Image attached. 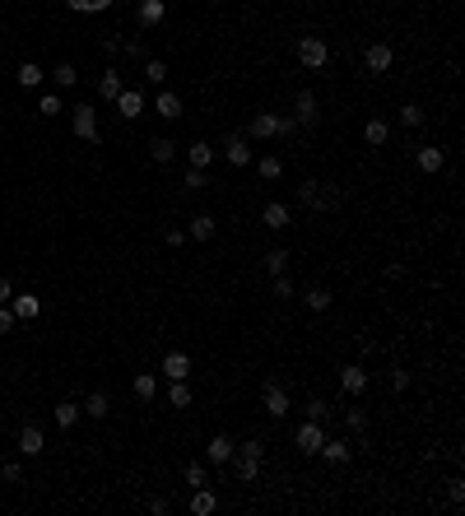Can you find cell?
<instances>
[{"instance_id":"6da1fadb","label":"cell","mask_w":465,"mask_h":516,"mask_svg":"<svg viewBox=\"0 0 465 516\" xmlns=\"http://www.w3.org/2000/svg\"><path fill=\"white\" fill-rule=\"evenodd\" d=\"M261 460H266V442L261 438H247L242 447H232V474H237V484H256L261 479Z\"/></svg>"},{"instance_id":"7a4b0ae2","label":"cell","mask_w":465,"mask_h":516,"mask_svg":"<svg viewBox=\"0 0 465 516\" xmlns=\"http://www.w3.org/2000/svg\"><path fill=\"white\" fill-rule=\"evenodd\" d=\"M298 200L307 205V210H317V214H331L335 205H340V191H335V186H322V181H302L298 186Z\"/></svg>"},{"instance_id":"3957f363","label":"cell","mask_w":465,"mask_h":516,"mask_svg":"<svg viewBox=\"0 0 465 516\" xmlns=\"http://www.w3.org/2000/svg\"><path fill=\"white\" fill-rule=\"evenodd\" d=\"M326 61H331V47H326V37H298V66L307 70H326Z\"/></svg>"},{"instance_id":"277c9868","label":"cell","mask_w":465,"mask_h":516,"mask_svg":"<svg viewBox=\"0 0 465 516\" xmlns=\"http://www.w3.org/2000/svg\"><path fill=\"white\" fill-rule=\"evenodd\" d=\"M70 131H75L79 140L98 145V107H93V102H79V107H75V116H70Z\"/></svg>"},{"instance_id":"5b68a950","label":"cell","mask_w":465,"mask_h":516,"mask_svg":"<svg viewBox=\"0 0 465 516\" xmlns=\"http://www.w3.org/2000/svg\"><path fill=\"white\" fill-rule=\"evenodd\" d=\"M322 442H326V428L317 424V419H302L298 433H293V447H298L302 456H317V451H322Z\"/></svg>"},{"instance_id":"8992f818","label":"cell","mask_w":465,"mask_h":516,"mask_svg":"<svg viewBox=\"0 0 465 516\" xmlns=\"http://www.w3.org/2000/svg\"><path fill=\"white\" fill-rule=\"evenodd\" d=\"M391 61H396V47H391V42H367L363 47V70H367V75H387Z\"/></svg>"},{"instance_id":"52a82bcc","label":"cell","mask_w":465,"mask_h":516,"mask_svg":"<svg viewBox=\"0 0 465 516\" xmlns=\"http://www.w3.org/2000/svg\"><path fill=\"white\" fill-rule=\"evenodd\" d=\"M293 121L298 126H317L322 121V102H317L312 89H298V98H293Z\"/></svg>"},{"instance_id":"ba28073f","label":"cell","mask_w":465,"mask_h":516,"mask_svg":"<svg viewBox=\"0 0 465 516\" xmlns=\"http://www.w3.org/2000/svg\"><path fill=\"white\" fill-rule=\"evenodd\" d=\"M317 456H326V465H349V460H354V442L349 438H326Z\"/></svg>"},{"instance_id":"9c48e42d","label":"cell","mask_w":465,"mask_h":516,"mask_svg":"<svg viewBox=\"0 0 465 516\" xmlns=\"http://www.w3.org/2000/svg\"><path fill=\"white\" fill-rule=\"evenodd\" d=\"M261 404H266V414H270V419H284V414H288V391L275 382V377L266 382V395H261Z\"/></svg>"},{"instance_id":"30bf717a","label":"cell","mask_w":465,"mask_h":516,"mask_svg":"<svg viewBox=\"0 0 465 516\" xmlns=\"http://www.w3.org/2000/svg\"><path fill=\"white\" fill-rule=\"evenodd\" d=\"M167 377V382H187L191 377V359L182 354V349H172V354H163V368H158Z\"/></svg>"},{"instance_id":"8fae6325","label":"cell","mask_w":465,"mask_h":516,"mask_svg":"<svg viewBox=\"0 0 465 516\" xmlns=\"http://www.w3.org/2000/svg\"><path fill=\"white\" fill-rule=\"evenodd\" d=\"M340 386H344V395H363V391H367L363 363H344V368H340Z\"/></svg>"},{"instance_id":"7c38bea8","label":"cell","mask_w":465,"mask_h":516,"mask_svg":"<svg viewBox=\"0 0 465 516\" xmlns=\"http://www.w3.org/2000/svg\"><path fill=\"white\" fill-rule=\"evenodd\" d=\"M223 158H228L232 168H247V163H252V145H247V135H228V140H223Z\"/></svg>"},{"instance_id":"4fadbf2b","label":"cell","mask_w":465,"mask_h":516,"mask_svg":"<svg viewBox=\"0 0 465 516\" xmlns=\"http://www.w3.org/2000/svg\"><path fill=\"white\" fill-rule=\"evenodd\" d=\"M247 135H252V140H275L279 135V116L275 112H256L252 126H247Z\"/></svg>"},{"instance_id":"5bb4252c","label":"cell","mask_w":465,"mask_h":516,"mask_svg":"<svg viewBox=\"0 0 465 516\" xmlns=\"http://www.w3.org/2000/svg\"><path fill=\"white\" fill-rule=\"evenodd\" d=\"M232 447H237V442H232L228 433H214V438H210V447H205L210 465H228V460H232Z\"/></svg>"},{"instance_id":"9a60e30c","label":"cell","mask_w":465,"mask_h":516,"mask_svg":"<svg viewBox=\"0 0 465 516\" xmlns=\"http://www.w3.org/2000/svg\"><path fill=\"white\" fill-rule=\"evenodd\" d=\"M117 112H122L126 121H135V116L144 112V93L140 89H122V93H117Z\"/></svg>"},{"instance_id":"2e32d148","label":"cell","mask_w":465,"mask_h":516,"mask_svg":"<svg viewBox=\"0 0 465 516\" xmlns=\"http://www.w3.org/2000/svg\"><path fill=\"white\" fill-rule=\"evenodd\" d=\"M261 224H266L270 233H284V228H288V205L284 200H270L266 210H261Z\"/></svg>"},{"instance_id":"e0dca14e","label":"cell","mask_w":465,"mask_h":516,"mask_svg":"<svg viewBox=\"0 0 465 516\" xmlns=\"http://www.w3.org/2000/svg\"><path fill=\"white\" fill-rule=\"evenodd\" d=\"M10 312H14V321H33V316L42 312V298H33V293H19V298H10Z\"/></svg>"},{"instance_id":"ac0fdd59","label":"cell","mask_w":465,"mask_h":516,"mask_svg":"<svg viewBox=\"0 0 465 516\" xmlns=\"http://www.w3.org/2000/svg\"><path fill=\"white\" fill-rule=\"evenodd\" d=\"M414 163H419V172H442L447 154L437 145H423V149H414Z\"/></svg>"},{"instance_id":"d6986e66","label":"cell","mask_w":465,"mask_h":516,"mask_svg":"<svg viewBox=\"0 0 465 516\" xmlns=\"http://www.w3.org/2000/svg\"><path fill=\"white\" fill-rule=\"evenodd\" d=\"M79 414H84V409H79L75 400H61V404L52 409V419H56V428H61V433H70V428L79 424Z\"/></svg>"},{"instance_id":"ffe728a7","label":"cell","mask_w":465,"mask_h":516,"mask_svg":"<svg viewBox=\"0 0 465 516\" xmlns=\"http://www.w3.org/2000/svg\"><path fill=\"white\" fill-rule=\"evenodd\" d=\"M214 507H219V498H214L210 484H205V488H191V516H210Z\"/></svg>"},{"instance_id":"44dd1931","label":"cell","mask_w":465,"mask_h":516,"mask_svg":"<svg viewBox=\"0 0 465 516\" xmlns=\"http://www.w3.org/2000/svg\"><path fill=\"white\" fill-rule=\"evenodd\" d=\"M19 451H23V456H42V451H47V442H42V428H33V424L23 428V433H19Z\"/></svg>"},{"instance_id":"7402d4cb","label":"cell","mask_w":465,"mask_h":516,"mask_svg":"<svg viewBox=\"0 0 465 516\" xmlns=\"http://www.w3.org/2000/svg\"><path fill=\"white\" fill-rule=\"evenodd\" d=\"M163 14H167L163 0H140V28H158V23H163Z\"/></svg>"},{"instance_id":"603a6c76","label":"cell","mask_w":465,"mask_h":516,"mask_svg":"<svg viewBox=\"0 0 465 516\" xmlns=\"http://www.w3.org/2000/svg\"><path fill=\"white\" fill-rule=\"evenodd\" d=\"M363 140H367L372 149H382V145L391 140V126L382 121V116H372V121H363Z\"/></svg>"},{"instance_id":"cb8c5ba5","label":"cell","mask_w":465,"mask_h":516,"mask_svg":"<svg viewBox=\"0 0 465 516\" xmlns=\"http://www.w3.org/2000/svg\"><path fill=\"white\" fill-rule=\"evenodd\" d=\"M14 79H19V89H42L47 70H42V66H33V61H23V66H19V75H14Z\"/></svg>"},{"instance_id":"d4e9b609","label":"cell","mask_w":465,"mask_h":516,"mask_svg":"<svg viewBox=\"0 0 465 516\" xmlns=\"http://www.w3.org/2000/svg\"><path fill=\"white\" fill-rule=\"evenodd\" d=\"M52 84H56V93H66V89H75V84H79V70L70 66V61H61V66L52 70Z\"/></svg>"},{"instance_id":"484cf974","label":"cell","mask_w":465,"mask_h":516,"mask_svg":"<svg viewBox=\"0 0 465 516\" xmlns=\"http://www.w3.org/2000/svg\"><path fill=\"white\" fill-rule=\"evenodd\" d=\"M126 84H122V75L117 70H102V79H98V98L102 102H117V93H122Z\"/></svg>"},{"instance_id":"4316f807","label":"cell","mask_w":465,"mask_h":516,"mask_svg":"<svg viewBox=\"0 0 465 516\" xmlns=\"http://www.w3.org/2000/svg\"><path fill=\"white\" fill-rule=\"evenodd\" d=\"M154 107H158V116H167V121H177V116H182V98H177L172 89H163V93H158V98H154Z\"/></svg>"},{"instance_id":"83f0119b","label":"cell","mask_w":465,"mask_h":516,"mask_svg":"<svg viewBox=\"0 0 465 516\" xmlns=\"http://www.w3.org/2000/svg\"><path fill=\"white\" fill-rule=\"evenodd\" d=\"M214 214H196V219H191V228H187V237H196V242H210L214 237Z\"/></svg>"},{"instance_id":"f1b7e54d","label":"cell","mask_w":465,"mask_h":516,"mask_svg":"<svg viewBox=\"0 0 465 516\" xmlns=\"http://www.w3.org/2000/svg\"><path fill=\"white\" fill-rule=\"evenodd\" d=\"M187 158H191V168H210L214 163V145L210 140H196V145L187 149Z\"/></svg>"},{"instance_id":"f546056e","label":"cell","mask_w":465,"mask_h":516,"mask_svg":"<svg viewBox=\"0 0 465 516\" xmlns=\"http://www.w3.org/2000/svg\"><path fill=\"white\" fill-rule=\"evenodd\" d=\"M149 158H154V163H172V158H177V145H172L167 135H158V140H149Z\"/></svg>"},{"instance_id":"4dcf8cb0","label":"cell","mask_w":465,"mask_h":516,"mask_svg":"<svg viewBox=\"0 0 465 516\" xmlns=\"http://www.w3.org/2000/svg\"><path fill=\"white\" fill-rule=\"evenodd\" d=\"M79 409H84V414H89V419H107V414H112V400H107V395H102V391H93L89 400L79 404Z\"/></svg>"},{"instance_id":"1f68e13d","label":"cell","mask_w":465,"mask_h":516,"mask_svg":"<svg viewBox=\"0 0 465 516\" xmlns=\"http://www.w3.org/2000/svg\"><path fill=\"white\" fill-rule=\"evenodd\" d=\"M158 395V382H154V372H140V377H135V400H154Z\"/></svg>"},{"instance_id":"d6a6232c","label":"cell","mask_w":465,"mask_h":516,"mask_svg":"<svg viewBox=\"0 0 465 516\" xmlns=\"http://www.w3.org/2000/svg\"><path fill=\"white\" fill-rule=\"evenodd\" d=\"M302 414H307V419H317V424H331V419H335V409H331V404L322 400V395H312V400H307V409H302Z\"/></svg>"},{"instance_id":"836d02e7","label":"cell","mask_w":465,"mask_h":516,"mask_svg":"<svg viewBox=\"0 0 465 516\" xmlns=\"http://www.w3.org/2000/svg\"><path fill=\"white\" fill-rule=\"evenodd\" d=\"M182 484H187V488H205V484H210V470H205V465H187V470H182Z\"/></svg>"},{"instance_id":"e575fe53","label":"cell","mask_w":465,"mask_h":516,"mask_svg":"<svg viewBox=\"0 0 465 516\" xmlns=\"http://www.w3.org/2000/svg\"><path fill=\"white\" fill-rule=\"evenodd\" d=\"M167 404H172V409H191V386L187 382H172V386H167Z\"/></svg>"},{"instance_id":"d590c367","label":"cell","mask_w":465,"mask_h":516,"mask_svg":"<svg viewBox=\"0 0 465 516\" xmlns=\"http://www.w3.org/2000/svg\"><path fill=\"white\" fill-rule=\"evenodd\" d=\"M266 270H270V275H284V270H288V251L284 247H270L266 251Z\"/></svg>"},{"instance_id":"8d00e7d4","label":"cell","mask_w":465,"mask_h":516,"mask_svg":"<svg viewBox=\"0 0 465 516\" xmlns=\"http://www.w3.org/2000/svg\"><path fill=\"white\" fill-rule=\"evenodd\" d=\"M256 172H261V177H266V181H275V177H284V163H279L275 154H266V158H261V163H256Z\"/></svg>"},{"instance_id":"74e56055","label":"cell","mask_w":465,"mask_h":516,"mask_svg":"<svg viewBox=\"0 0 465 516\" xmlns=\"http://www.w3.org/2000/svg\"><path fill=\"white\" fill-rule=\"evenodd\" d=\"M302 303H307L312 312H326V307H331V293H326V289H307V293H302Z\"/></svg>"},{"instance_id":"f35d334b","label":"cell","mask_w":465,"mask_h":516,"mask_svg":"<svg viewBox=\"0 0 465 516\" xmlns=\"http://www.w3.org/2000/svg\"><path fill=\"white\" fill-rule=\"evenodd\" d=\"M210 186V177H205V168H191L187 177H182V191H205Z\"/></svg>"},{"instance_id":"ab89813d","label":"cell","mask_w":465,"mask_h":516,"mask_svg":"<svg viewBox=\"0 0 465 516\" xmlns=\"http://www.w3.org/2000/svg\"><path fill=\"white\" fill-rule=\"evenodd\" d=\"M66 5H70L75 14H98V10H107L112 0H66Z\"/></svg>"},{"instance_id":"60d3db41","label":"cell","mask_w":465,"mask_h":516,"mask_svg":"<svg viewBox=\"0 0 465 516\" xmlns=\"http://www.w3.org/2000/svg\"><path fill=\"white\" fill-rule=\"evenodd\" d=\"M144 79L149 84H167V66L163 61H144Z\"/></svg>"},{"instance_id":"b9f144b4","label":"cell","mask_w":465,"mask_h":516,"mask_svg":"<svg viewBox=\"0 0 465 516\" xmlns=\"http://www.w3.org/2000/svg\"><path fill=\"white\" fill-rule=\"evenodd\" d=\"M61 112V93H42L37 98V116H56Z\"/></svg>"},{"instance_id":"7bdbcfd3","label":"cell","mask_w":465,"mask_h":516,"mask_svg":"<svg viewBox=\"0 0 465 516\" xmlns=\"http://www.w3.org/2000/svg\"><path fill=\"white\" fill-rule=\"evenodd\" d=\"M400 126H423V107L419 102H405V107H400Z\"/></svg>"},{"instance_id":"ee69618b","label":"cell","mask_w":465,"mask_h":516,"mask_svg":"<svg viewBox=\"0 0 465 516\" xmlns=\"http://www.w3.org/2000/svg\"><path fill=\"white\" fill-rule=\"evenodd\" d=\"M344 428H349V433H367V414L363 409H349V414H344Z\"/></svg>"},{"instance_id":"f6af8a7d","label":"cell","mask_w":465,"mask_h":516,"mask_svg":"<svg viewBox=\"0 0 465 516\" xmlns=\"http://www.w3.org/2000/svg\"><path fill=\"white\" fill-rule=\"evenodd\" d=\"M275 298H298V293H293V280H288V275H275Z\"/></svg>"},{"instance_id":"bcb514c9","label":"cell","mask_w":465,"mask_h":516,"mask_svg":"<svg viewBox=\"0 0 465 516\" xmlns=\"http://www.w3.org/2000/svg\"><path fill=\"white\" fill-rule=\"evenodd\" d=\"M447 498H452V507H461V503H465V479H452V484H447Z\"/></svg>"},{"instance_id":"7dc6e473","label":"cell","mask_w":465,"mask_h":516,"mask_svg":"<svg viewBox=\"0 0 465 516\" xmlns=\"http://www.w3.org/2000/svg\"><path fill=\"white\" fill-rule=\"evenodd\" d=\"M405 386H410V372H405V368H391V391H405Z\"/></svg>"},{"instance_id":"c3c4849f","label":"cell","mask_w":465,"mask_h":516,"mask_svg":"<svg viewBox=\"0 0 465 516\" xmlns=\"http://www.w3.org/2000/svg\"><path fill=\"white\" fill-rule=\"evenodd\" d=\"M14 330V312H10V303H0V335H10Z\"/></svg>"},{"instance_id":"681fc988","label":"cell","mask_w":465,"mask_h":516,"mask_svg":"<svg viewBox=\"0 0 465 516\" xmlns=\"http://www.w3.org/2000/svg\"><path fill=\"white\" fill-rule=\"evenodd\" d=\"M149 512H154V516H167V512H172V503H167V498H149Z\"/></svg>"},{"instance_id":"f907efd6","label":"cell","mask_w":465,"mask_h":516,"mask_svg":"<svg viewBox=\"0 0 465 516\" xmlns=\"http://www.w3.org/2000/svg\"><path fill=\"white\" fill-rule=\"evenodd\" d=\"M163 242H167V247H182V242H187V233H182V228H167Z\"/></svg>"},{"instance_id":"816d5d0a","label":"cell","mask_w":465,"mask_h":516,"mask_svg":"<svg viewBox=\"0 0 465 516\" xmlns=\"http://www.w3.org/2000/svg\"><path fill=\"white\" fill-rule=\"evenodd\" d=\"M10 298H14V284L5 280V275H0V303H10Z\"/></svg>"}]
</instances>
